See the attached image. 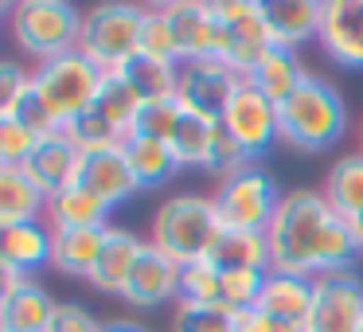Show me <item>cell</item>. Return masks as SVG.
Returning a JSON list of instances; mask_svg holds the SVG:
<instances>
[{
    "mask_svg": "<svg viewBox=\"0 0 363 332\" xmlns=\"http://www.w3.org/2000/svg\"><path fill=\"white\" fill-rule=\"evenodd\" d=\"M176 32V48H180V67L184 63H203L215 59V35L219 24L211 16V4H199V0H172V4H160Z\"/></svg>",
    "mask_w": 363,
    "mask_h": 332,
    "instance_id": "16",
    "label": "cell"
},
{
    "mask_svg": "<svg viewBox=\"0 0 363 332\" xmlns=\"http://www.w3.org/2000/svg\"><path fill=\"white\" fill-rule=\"evenodd\" d=\"M43 332H102V324H98L94 313H86L82 305H55L51 324Z\"/></svg>",
    "mask_w": 363,
    "mask_h": 332,
    "instance_id": "39",
    "label": "cell"
},
{
    "mask_svg": "<svg viewBox=\"0 0 363 332\" xmlns=\"http://www.w3.org/2000/svg\"><path fill=\"white\" fill-rule=\"evenodd\" d=\"M145 246L149 243H145L141 235H133V231H125V227H110L102 262H98V270L90 274V285H94L98 293L121 297L125 285H129V277H133V270H137V262H141Z\"/></svg>",
    "mask_w": 363,
    "mask_h": 332,
    "instance_id": "18",
    "label": "cell"
},
{
    "mask_svg": "<svg viewBox=\"0 0 363 332\" xmlns=\"http://www.w3.org/2000/svg\"><path fill=\"white\" fill-rule=\"evenodd\" d=\"M102 332H149L141 321H106Z\"/></svg>",
    "mask_w": 363,
    "mask_h": 332,
    "instance_id": "41",
    "label": "cell"
},
{
    "mask_svg": "<svg viewBox=\"0 0 363 332\" xmlns=\"http://www.w3.org/2000/svg\"><path fill=\"white\" fill-rule=\"evenodd\" d=\"M313 297H316V277L305 274H285V270H269L266 285H262L258 309L281 316L289 324H308V313H313Z\"/></svg>",
    "mask_w": 363,
    "mask_h": 332,
    "instance_id": "19",
    "label": "cell"
},
{
    "mask_svg": "<svg viewBox=\"0 0 363 332\" xmlns=\"http://www.w3.org/2000/svg\"><path fill=\"white\" fill-rule=\"evenodd\" d=\"M4 289H0V332H43L51 324L59 301L43 289L35 277H24L16 270H0Z\"/></svg>",
    "mask_w": 363,
    "mask_h": 332,
    "instance_id": "12",
    "label": "cell"
},
{
    "mask_svg": "<svg viewBox=\"0 0 363 332\" xmlns=\"http://www.w3.org/2000/svg\"><path fill=\"white\" fill-rule=\"evenodd\" d=\"M219 133H223L219 121H211V118H203V114H196V110L184 106L180 121H176L172 137H168V149H172V157L180 160V168H203L207 172Z\"/></svg>",
    "mask_w": 363,
    "mask_h": 332,
    "instance_id": "26",
    "label": "cell"
},
{
    "mask_svg": "<svg viewBox=\"0 0 363 332\" xmlns=\"http://www.w3.org/2000/svg\"><path fill=\"white\" fill-rule=\"evenodd\" d=\"M359 332H363V328H359Z\"/></svg>",
    "mask_w": 363,
    "mask_h": 332,
    "instance_id": "43",
    "label": "cell"
},
{
    "mask_svg": "<svg viewBox=\"0 0 363 332\" xmlns=\"http://www.w3.org/2000/svg\"><path fill=\"white\" fill-rule=\"evenodd\" d=\"M121 153H125V160H129V168H133L137 184H141V192L164 188V184L172 180L176 172H180V160L172 157L168 141H152V137L129 133L125 145H121Z\"/></svg>",
    "mask_w": 363,
    "mask_h": 332,
    "instance_id": "27",
    "label": "cell"
},
{
    "mask_svg": "<svg viewBox=\"0 0 363 332\" xmlns=\"http://www.w3.org/2000/svg\"><path fill=\"white\" fill-rule=\"evenodd\" d=\"M266 238L269 254H274V270H285V274L320 277L332 270H347L359 258L347 219L328 204L324 192L313 188L285 192Z\"/></svg>",
    "mask_w": 363,
    "mask_h": 332,
    "instance_id": "1",
    "label": "cell"
},
{
    "mask_svg": "<svg viewBox=\"0 0 363 332\" xmlns=\"http://www.w3.org/2000/svg\"><path fill=\"white\" fill-rule=\"evenodd\" d=\"M347 227H352V238H355V246H359V254H363V211L352 215V219H347Z\"/></svg>",
    "mask_w": 363,
    "mask_h": 332,
    "instance_id": "42",
    "label": "cell"
},
{
    "mask_svg": "<svg viewBox=\"0 0 363 332\" xmlns=\"http://www.w3.org/2000/svg\"><path fill=\"white\" fill-rule=\"evenodd\" d=\"M211 204H215V215H219V227L266 235L277 207H281V192H277V180L262 165H246L242 172L219 180Z\"/></svg>",
    "mask_w": 363,
    "mask_h": 332,
    "instance_id": "8",
    "label": "cell"
},
{
    "mask_svg": "<svg viewBox=\"0 0 363 332\" xmlns=\"http://www.w3.org/2000/svg\"><path fill=\"white\" fill-rule=\"evenodd\" d=\"M82 16L86 12H79L67 0H20L9 9V28L24 55H32L35 63H48L67 51H79Z\"/></svg>",
    "mask_w": 363,
    "mask_h": 332,
    "instance_id": "6",
    "label": "cell"
},
{
    "mask_svg": "<svg viewBox=\"0 0 363 332\" xmlns=\"http://www.w3.org/2000/svg\"><path fill=\"white\" fill-rule=\"evenodd\" d=\"M211 16L219 24L215 59L223 67H230L235 74L250 79L262 59L277 48L266 24V4H258V0H215Z\"/></svg>",
    "mask_w": 363,
    "mask_h": 332,
    "instance_id": "7",
    "label": "cell"
},
{
    "mask_svg": "<svg viewBox=\"0 0 363 332\" xmlns=\"http://www.w3.org/2000/svg\"><path fill=\"white\" fill-rule=\"evenodd\" d=\"M141 106H145V98L137 94L133 87H129L125 74H106V87H102V94H98V106H94V110L102 114V118L110 121V126L118 129L121 137L133 133Z\"/></svg>",
    "mask_w": 363,
    "mask_h": 332,
    "instance_id": "31",
    "label": "cell"
},
{
    "mask_svg": "<svg viewBox=\"0 0 363 332\" xmlns=\"http://www.w3.org/2000/svg\"><path fill=\"white\" fill-rule=\"evenodd\" d=\"M82 165H86V157L79 153V145L71 141V137L63 133V129H55V133H48L40 141V149H35V157L24 165L28 180H35L43 188V196H59V192L74 188V184L82 180Z\"/></svg>",
    "mask_w": 363,
    "mask_h": 332,
    "instance_id": "14",
    "label": "cell"
},
{
    "mask_svg": "<svg viewBox=\"0 0 363 332\" xmlns=\"http://www.w3.org/2000/svg\"><path fill=\"white\" fill-rule=\"evenodd\" d=\"M79 184H86V188L94 192L98 199H106L110 207L125 204V199H133L137 192H141V184H137V176H133V168H129V160H125V153H121V149L86 157Z\"/></svg>",
    "mask_w": 363,
    "mask_h": 332,
    "instance_id": "22",
    "label": "cell"
},
{
    "mask_svg": "<svg viewBox=\"0 0 363 332\" xmlns=\"http://www.w3.org/2000/svg\"><path fill=\"white\" fill-rule=\"evenodd\" d=\"M32 90V71H24L20 63H0V114L16 110V102Z\"/></svg>",
    "mask_w": 363,
    "mask_h": 332,
    "instance_id": "38",
    "label": "cell"
},
{
    "mask_svg": "<svg viewBox=\"0 0 363 332\" xmlns=\"http://www.w3.org/2000/svg\"><path fill=\"white\" fill-rule=\"evenodd\" d=\"M102 87H106V71L98 63H90L82 51H67L59 59L35 63L32 71V90L55 129L74 126L82 114L94 110Z\"/></svg>",
    "mask_w": 363,
    "mask_h": 332,
    "instance_id": "3",
    "label": "cell"
},
{
    "mask_svg": "<svg viewBox=\"0 0 363 332\" xmlns=\"http://www.w3.org/2000/svg\"><path fill=\"white\" fill-rule=\"evenodd\" d=\"M184 114V102L180 98H164V102H145L141 114H137V126L133 133L137 137H152V141H168Z\"/></svg>",
    "mask_w": 363,
    "mask_h": 332,
    "instance_id": "37",
    "label": "cell"
},
{
    "mask_svg": "<svg viewBox=\"0 0 363 332\" xmlns=\"http://www.w3.org/2000/svg\"><path fill=\"white\" fill-rule=\"evenodd\" d=\"M308 74H313V71H305V63H301L297 51L274 48V51H269V55L258 63V71L250 74V82H254V87H258L274 106H281V102H289V98L297 94L301 87H305Z\"/></svg>",
    "mask_w": 363,
    "mask_h": 332,
    "instance_id": "28",
    "label": "cell"
},
{
    "mask_svg": "<svg viewBox=\"0 0 363 332\" xmlns=\"http://www.w3.org/2000/svg\"><path fill=\"white\" fill-rule=\"evenodd\" d=\"M141 55L157 59V63H172V67H180V48H176V32H172V24H168L164 9H149V16H145Z\"/></svg>",
    "mask_w": 363,
    "mask_h": 332,
    "instance_id": "36",
    "label": "cell"
},
{
    "mask_svg": "<svg viewBox=\"0 0 363 332\" xmlns=\"http://www.w3.org/2000/svg\"><path fill=\"white\" fill-rule=\"evenodd\" d=\"M180 301L188 305H223V274L207 258L180 270Z\"/></svg>",
    "mask_w": 363,
    "mask_h": 332,
    "instance_id": "35",
    "label": "cell"
},
{
    "mask_svg": "<svg viewBox=\"0 0 363 332\" xmlns=\"http://www.w3.org/2000/svg\"><path fill=\"white\" fill-rule=\"evenodd\" d=\"M63 133L71 137L74 145H79L82 157H94V153H110V149H121V145H125V137H121L118 129H113L98 110L82 114V118L74 121V126H67Z\"/></svg>",
    "mask_w": 363,
    "mask_h": 332,
    "instance_id": "34",
    "label": "cell"
},
{
    "mask_svg": "<svg viewBox=\"0 0 363 332\" xmlns=\"http://www.w3.org/2000/svg\"><path fill=\"white\" fill-rule=\"evenodd\" d=\"M43 133L20 118H0V168H24L35 157Z\"/></svg>",
    "mask_w": 363,
    "mask_h": 332,
    "instance_id": "32",
    "label": "cell"
},
{
    "mask_svg": "<svg viewBox=\"0 0 363 332\" xmlns=\"http://www.w3.org/2000/svg\"><path fill=\"white\" fill-rule=\"evenodd\" d=\"M320 16H324L320 0H277V4H266L269 35H274L277 48H289V51L320 40Z\"/></svg>",
    "mask_w": 363,
    "mask_h": 332,
    "instance_id": "21",
    "label": "cell"
},
{
    "mask_svg": "<svg viewBox=\"0 0 363 332\" xmlns=\"http://www.w3.org/2000/svg\"><path fill=\"white\" fill-rule=\"evenodd\" d=\"M223 133L246 153V157L258 165L277 141H281V118H277V106L254 87L250 79H242V87L235 90L227 114H223Z\"/></svg>",
    "mask_w": 363,
    "mask_h": 332,
    "instance_id": "9",
    "label": "cell"
},
{
    "mask_svg": "<svg viewBox=\"0 0 363 332\" xmlns=\"http://www.w3.org/2000/svg\"><path fill=\"white\" fill-rule=\"evenodd\" d=\"M277 118H281V141L301 153H324L347 133L344 94L320 74H308L305 87L277 106Z\"/></svg>",
    "mask_w": 363,
    "mask_h": 332,
    "instance_id": "2",
    "label": "cell"
},
{
    "mask_svg": "<svg viewBox=\"0 0 363 332\" xmlns=\"http://www.w3.org/2000/svg\"><path fill=\"white\" fill-rule=\"evenodd\" d=\"M149 9H137L125 0H106L82 16V40L79 51L98 63L106 74H121L137 55H141V32Z\"/></svg>",
    "mask_w": 363,
    "mask_h": 332,
    "instance_id": "5",
    "label": "cell"
},
{
    "mask_svg": "<svg viewBox=\"0 0 363 332\" xmlns=\"http://www.w3.org/2000/svg\"><path fill=\"white\" fill-rule=\"evenodd\" d=\"M363 328V277L355 266L316 277V297L305 332H359Z\"/></svg>",
    "mask_w": 363,
    "mask_h": 332,
    "instance_id": "10",
    "label": "cell"
},
{
    "mask_svg": "<svg viewBox=\"0 0 363 332\" xmlns=\"http://www.w3.org/2000/svg\"><path fill=\"white\" fill-rule=\"evenodd\" d=\"M324 196L336 207L344 219L363 211V153H347L336 165L328 168V180H324Z\"/></svg>",
    "mask_w": 363,
    "mask_h": 332,
    "instance_id": "29",
    "label": "cell"
},
{
    "mask_svg": "<svg viewBox=\"0 0 363 332\" xmlns=\"http://www.w3.org/2000/svg\"><path fill=\"white\" fill-rule=\"evenodd\" d=\"M207 262H211L219 274H235V270H262V274H269V270H274L269 238L258 235V231H227V227H219L211 250H207Z\"/></svg>",
    "mask_w": 363,
    "mask_h": 332,
    "instance_id": "20",
    "label": "cell"
},
{
    "mask_svg": "<svg viewBox=\"0 0 363 332\" xmlns=\"http://www.w3.org/2000/svg\"><path fill=\"white\" fill-rule=\"evenodd\" d=\"M238 332H305L301 324H289L281 321V316L266 313V309H246V313H238Z\"/></svg>",
    "mask_w": 363,
    "mask_h": 332,
    "instance_id": "40",
    "label": "cell"
},
{
    "mask_svg": "<svg viewBox=\"0 0 363 332\" xmlns=\"http://www.w3.org/2000/svg\"><path fill=\"white\" fill-rule=\"evenodd\" d=\"M242 87V74L223 67L219 59H203V63H184L180 67V102L188 110L203 114L211 121H223L235 90Z\"/></svg>",
    "mask_w": 363,
    "mask_h": 332,
    "instance_id": "11",
    "label": "cell"
},
{
    "mask_svg": "<svg viewBox=\"0 0 363 332\" xmlns=\"http://www.w3.org/2000/svg\"><path fill=\"white\" fill-rule=\"evenodd\" d=\"M324 55L347 71H363V0H324L320 40Z\"/></svg>",
    "mask_w": 363,
    "mask_h": 332,
    "instance_id": "13",
    "label": "cell"
},
{
    "mask_svg": "<svg viewBox=\"0 0 363 332\" xmlns=\"http://www.w3.org/2000/svg\"><path fill=\"white\" fill-rule=\"evenodd\" d=\"M180 262H172L168 254H160L157 246H145L141 262H137L133 277H129L125 293H121V301L133 309H157L164 305V301L180 297Z\"/></svg>",
    "mask_w": 363,
    "mask_h": 332,
    "instance_id": "15",
    "label": "cell"
},
{
    "mask_svg": "<svg viewBox=\"0 0 363 332\" xmlns=\"http://www.w3.org/2000/svg\"><path fill=\"white\" fill-rule=\"evenodd\" d=\"M121 74H125L129 87H133L145 102L180 98V67H172V63H157V59H149V55H137Z\"/></svg>",
    "mask_w": 363,
    "mask_h": 332,
    "instance_id": "30",
    "label": "cell"
},
{
    "mask_svg": "<svg viewBox=\"0 0 363 332\" xmlns=\"http://www.w3.org/2000/svg\"><path fill=\"white\" fill-rule=\"evenodd\" d=\"M172 332H238V313L227 305H188L180 301L172 313Z\"/></svg>",
    "mask_w": 363,
    "mask_h": 332,
    "instance_id": "33",
    "label": "cell"
},
{
    "mask_svg": "<svg viewBox=\"0 0 363 332\" xmlns=\"http://www.w3.org/2000/svg\"><path fill=\"white\" fill-rule=\"evenodd\" d=\"M43 188L28 180L24 168H0V227H20V223H43L48 219Z\"/></svg>",
    "mask_w": 363,
    "mask_h": 332,
    "instance_id": "24",
    "label": "cell"
},
{
    "mask_svg": "<svg viewBox=\"0 0 363 332\" xmlns=\"http://www.w3.org/2000/svg\"><path fill=\"white\" fill-rule=\"evenodd\" d=\"M113 227V223H110ZM110 227H79V231H55V250H51V266L59 274L71 277H86L98 270L106 250V238H110Z\"/></svg>",
    "mask_w": 363,
    "mask_h": 332,
    "instance_id": "23",
    "label": "cell"
},
{
    "mask_svg": "<svg viewBox=\"0 0 363 332\" xmlns=\"http://www.w3.org/2000/svg\"><path fill=\"white\" fill-rule=\"evenodd\" d=\"M110 211L113 207L106 199H98L86 184H74V188L51 196L48 204V227L51 231H79V227H110Z\"/></svg>",
    "mask_w": 363,
    "mask_h": 332,
    "instance_id": "25",
    "label": "cell"
},
{
    "mask_svg": "<svg viewBox=\"0 0 363 332\" xmlns=\"http://www.w3.org/2000/svg\"><path fill=\"white\" fill-rule=\"evenodd\" d=\"M215 235H219L215 204H211V196H196V192L164 199L149 227V243L160 254H168L172 262H180V266L207 258Z\"/></svg>",
    "mask_w": 363,
    "mask_h": 332,
    "instance_id": "4",
    "label": "cell"
},
{
    "mask_svg": "<svg viewBox=\"0 0 363 332\" xmlns=\"http://www.w3.org/2000/svg\"><path fill=\"white\" fill-rule=\"evenodd\" d=\"M51 250H55V231L48 223L0 227V270H16L32 277L35 270L51 266Z\"/></svg>",
    "mask_w": 363,
    "mask_h": 332,
    "instance_id": "17",
    "label": "cell"
}]
</instances>
